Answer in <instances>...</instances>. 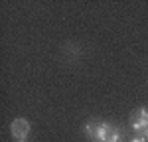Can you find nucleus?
Here are the masks:
<instances>
[{"label": "nucleus", "instance_id": "3", "mask_svg": "<svg viewBox=\"0 0 148 142\" xmlns=\"http://www.w3.org/2000/svg\"><path fill=\"white\" fill-rule=\"evenodd\" d=\"M111 130H113V126H111L109 122L99 120V128H97V134H95V140H97V142H107L109 134H111Z\"/></svg>", "mask_w": 148, "mask_h": 142}, {"label": "nucleus", "instance_id": "2", "mask_svg": "<svg viewBox=\"0 0 148 142\" xmlns=\"http://www.w3.org/2000/svg\"><path fill=\"white\" fill-rule=\"evenodd\" d=\"M10 132L16 140H26L30 134V122L26 118H14L10 124Z\"/></svg>", "mask_w": 148, "mask_h": 142}, {"label": "nucleus", "instance_id": "1", "mask_svg": "<svg viewBox=\"0 0 148 142\" xmlns=\"http://www.w3.org/2000/svg\"><path fill=\"white\" fill-rule=\"evenodd\" d=\"M130 126H132L134 132H142L144 128H148V109L140 106V109H136V111L132 113V117H130Z\"/></svg>", "mask_w": 148, "mask_h": 142}, {"label": "nucleus", "instance_id": "7", "mask_svg": "<svg viewBox=\"0 0 148 142\" xmlns=\"http://www.w3.org/2000/svg\"><path fill=\"white\" fill-rule=\"evenodd\" d=\"M140 136H144V138L148 140V128H144V130H142V132H140Z\"/></svg>", "mask_w": 148, "mask_h": 142}, {"label": "nucleus", "instance_id": "4", "mask_svg": "<svg viewBox=\"0 0 148 142\" xmlns=\"http://www.w3.org/2000/svg\"><path fill=\"white\" fill-rule=\"evenodd\" d=\"M97 128H99V120H95V118H93V120H87V122H85V128H83V130H85V134H87L89 138L95 140Z\"/></svg>", "mask_w": 148, "mask_h": 142}, {"label": "nucleus", "instance_id": "5", "mask_svg": "<svg viewBox=\"0 0 148 142\" xmlns=\"http://www.w3.org/2000/svg\"><path fill=\"white\" fill-rule=\"evenodd\" d=\"M107 142H123V132L119 128H114L111 130V134H109V138H107Z\"/></svg>", "mask_w": 148, "mask_h": 142}, {"label": "nucleus", "instance_id": "8", "mask_svg": "<svg viewBox=\"0 0 148 142\" xmlns=\"http://www.w3.org/2000/svg\"><path fill=\"white\" fill-rule=\"evenodd\" d=\"M16 142H26V140H16Z\"/></svg>", "mask_w": 148, "mask_h": 142}, {"label": "nucleus", "instance_id": "6", "mask_svg": "<svg viewBox=\"0 0 148 142\" xmlns=\"http://www.w3.org/2000/svg\"><path fill=\"white\" fill-rule=\"evenodd\" d=\"M130 142H148V140L144 138V136H134V138H132Z\"/></svg>", "mask_w": 148, "mask_h": 142}]
</instances>
